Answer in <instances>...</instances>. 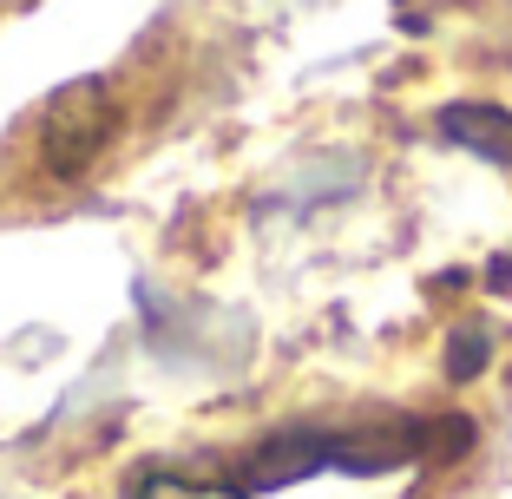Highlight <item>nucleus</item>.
Listing matches in <instances>:
<instances>
[{
	"instance_id": "3",
	"label": "nucleus",
	"mask_w": 512,
	"mask_h": 499,
	"mask_svg": "<svg viewBox=\"0 0 512 499\" xmlns=\"http://www.w3.org/2000/svg\"><path fill=\"white\" fill-rule=\"evenodd\" d=\"M132 499H250V486L211 480V473H178V467H151V473H138Z\"/></svg>"
},
{
	"instance_id": "1",
	"label": "nucleus",
	"mask_w": 512,
	"mask_h": 499,
	"mask_svg": "<svg viewBox=\"0 0 512 499\" xmlns=\"http://www.w3.org/2000/svg\"><path fill=\"white\" fill-rule=\"evenodd\" d=\"M112 138H119V99H112L106 79H73L66 92H53L33 125V152H40L46 178H86L99 165Z\"/></svg>"
},
{
	"instance_id": "2",
	"label": "nucleus",
	"mask_w": 512,
	"mask_h": 499,
	"mask_svg": "<svg viewBox=\"0 0 512 499\" xmlns=\"http://www.w3.org/2000/svg\"><path fill=\"white\" fill-rule=\"evenodd\" d=\"M440 132L460 138V145L480 152V158L512 165V112L506 106H447V112H440Z\"/></svg>"
}]
</instances>
